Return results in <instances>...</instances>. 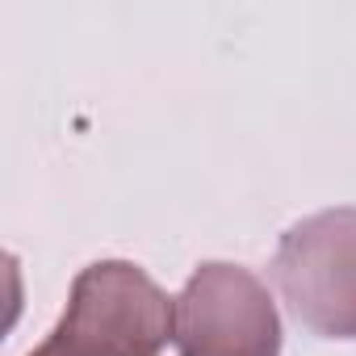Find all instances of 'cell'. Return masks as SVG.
<instances>
[{
    "mask_svg": "<svg viewBox=\"0 0 356 356\" xmlns=\"http://www.w3.org/2000/svg\"><path fill=\"white\" fill-rule=\"evenodd\" d=\"M273 281L302 327L323 339H356V206L289 227L273 256Z\"/></svg>",
    "mask_w": 356,
    "mask_h": 356,
    "instance_id": "obj_2",
    "label": "cell"
},
{
    "mask_svg": "<svg viewBox=\"0 0 356 356\" xmlns=\"http://www.w3.org/2000/svg\"><path fill=\"white\" fill-rule=\"evenodd\" d=\"M181 356H281V314L264 281L239 264H202L176 298Z\"/></svg>",
    "mask_w": 356,
    "mask_h": 356,
    "instance_id": "obj_3",
    "label": "cell"
},
{
    "mask_svg": "<svg viewBox=\"0 0 356 356\" xmlns=\"http://www.w3.org/2000/svg\"><path fill=\"white\" fill-rule=\"evenodd\" d=\"M176 335V302L130 260L88 264L55 331L30 356H159Z\"/></svg>",
    "mask_w": 356,
    "mask_h": 356,
    "instance_id": "obj_1",
    "label": "cell"
}]
</instances>
